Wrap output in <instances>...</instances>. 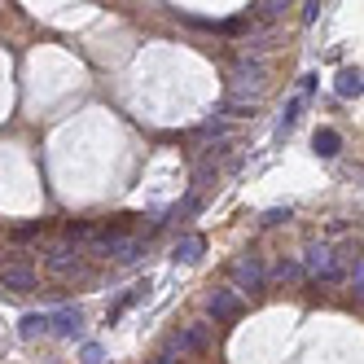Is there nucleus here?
<instances>
[{"label": "nucleus", "instance_id": "nucleus-1", "mask_svg": "<svg viewBox=\"0 0 364 364\" xmlns=\"http://www.w3.org/2000/svg\"><path fill=\"white\" fill-rule=\"evenodd\" d=\"M268 84V66L259 58H237L228 70V97H242V101H255L250 92H264Z\"/></svg>", "mask_w": 364, "mask_h": 364}, {"label": "nucleus", "instance_id": "nucleus-2", "mask_svg": "<svg viewBox=\"0 0 364 364\" xmlns=\"http://www.w3.org/2000/svg\"><path fill=\"white\" fill-rule=\"evenodd\" d=\"M0 285L14 294H31L40 290V272L31 268V255H9L5 264H0Z\"/></svg>", "mask_w": 364, "mask_h": 364}, {"label": "nucleus", "instance_id": "nucleus-3", "mask_svg": "<svg viewBox=\"0 0 364 364\" xmlns=\"http://www.w3.org/2000/svg\"><path fill=\"white\" fill-rule=\"evenodd\" d=\"M303 268L316 277V281H325V285H338V281H343V264H338L333 246H325V242H311V246L303 250Z\"/></svg>", "mask_w": 364, "mask_h": 364}, {"label": "nucleus", "instance_id": "nucleus-4", "mask_svg": "<svg viewBox=\"0 0 364 364\" xmlns=\"http://www.w3.org/2000/svg\"><path fill=\"white\" fill-rule=\"evenodd\" d=\"M268 285V272L259 264V255H242L232 264V290H264Z\"/></svg>", "mask_w": 364, "mask_h": 364}, {"label": "nucleus", "instance_id": "nucleus-5", "mask_svg": "<svg viewBox=\"0 0 364 364\" xmlns=\"http://www.w3.org/2000/svg\"><path fill=\"white\" fill-rule=\"evenodd\" d=\"M145 246H149L145 232H119V237L110 242V259L114 264H136V259L145 255Z\"/></svg>", "mask_w": 364, "mask_h": 364}, {"label": "nucleus", "instance_id": "nucleus-6", "mask_svg": "<svg viewBox=\"0 0 364 364\" xmlns=\"http://www.w3.org/2000/svg\"><path fill=\"white\" fill-rule=\"evenodd\" d=\"M206 338H211V325H189L185 333H171V347L180 351V355H193V351H202L206 347Z\"/></svg>", "mask_w": 364, "mask_h": 364}, {"label": "nucleus", "instance_id": "nucleus-7", "mask_svg": "<svg viewBox=\"0 0 364 364\" xmlns=\"http://www.w3.org/2000/svg\"><path fill=\"white\" fill-rule=\"evenodd\" d=\"M80 325H84L80 307H62V311H53V316H48V329L62 333V338H75V333H80Z\"/></svg>", "mask_w": 364, "mask_h": 364}, {"label": "nucleus", "instance_id": "nucleus-8", "mask_svg": "<svg viewBox=\"0 0 364 364\" xmlns=\"http://www.w3.org/2000/svg\"><path fill=\"white\" fill-rule=\"evenodd\" d=\"M237 311H242V299L232 294V290H215V294H211V316H215V321H232Z\"/></svg>", "mask_w": 364, "mask_h": 364}, {"label": "nucleus", "instance_id": "nucleus-9", "mask_svg": "<svg viewBox=\"0 0 364 364\" xmlns=\"http://www.w3.org/2000/svg\"><path fill=\"white\" fill-rule=\"evenodd\" d=\"M333 88H338V97H347V101L360 97V92H364V75H360V66H347L343 75H338V84H333Z\"/></svg>", "mask_w": 364, "mask_h": 364}, {"label": "nucleus", "instance_id": "nucleus-10", "mask_svg": "<svg viewBox=\"0 0 364 364\" xmlns=\"http://www.w3.org/2000/svg\"><path fill=\"white\" fill-rule=\"evenodd\" d=\"M202 250H206V242L189 232V237H180V242H176V264H198Z\"/></svg>", "mask_w": 364, "mask_h": 364}, {"label": "nucleus", "instance_id": "nucleus-11", "mask_svg": "<svg viewBox=\"0 0 364 364\" xmlns=\"http://www.w3.org/2000/svg\"><path fill=\"white\" fill-rule=\"evenodd\" d=\"M145 294H149V281H141V285H132V290H127V294H123V299L114 303V311H110V325H114V321H119V316H123V311H127V307H132V303H141Z\"/></svg>", "mask_w": 364, "mask_h": 364}, {"label": "nucleus", "instance_id": "nucleus-12", "mask_svg": "<svg viewBox=\"0 0 364 364\" xmlns=\"http://www.w3.org/2000/svg\"><path fill=\"white\" fill-rule=\"evenodd\" d=\"M338 149H343V136H338L333 127H321V132H316V154H321V159H333Z\"/></svg>", "mask_w": 364, "mask_h": 364}, {"label": "nucleus", "instance_id": "nucleus-13", "mask_svg": "<svg viewBox=\"0 0 364 364\" xmlns=\"http://www.w3.org/2000/svg\"><path fill=\"white\" fill-rule=\"evenodd\" d=\"M220 114H228V119H250V114H255V101H242V97H224Z\"/></svg>", "mask_w": 364, "mask_h": 364}, {"label": "nucleus", "instance_id": "nucleus-14", "mask_svg": "<svg viewBox=\"0 0 364 364\" xmlns=\"http://www.w3.org/2000/svg\"><path fill=\"white\" fill-rule=\"evenodd\" d=\"M299 119H303V97H294L290 106H285V114H281V127H277V132L285 136V132H290V127H294Z\"/></svg>", "mask_w": 364, "mask_h": 364}, {"label": "nucleus", "instance_id": "nucleus-15", "mask_svg": "<svg viewBox=\"0 0 364 364\" xmlns=\"http://www.w3.org/2000/svg\"><path fill=\"white\" fill-rule=\"evenodd\" d=\"M48 329V316H36V311H31V316H22V338H36V333H44Z\"/></svg>", "mask_w": 364, "mask_h": 364}, {"label": "nucleus", "instance_id": "nucleus-16", "mask_svg": "<svg viewBox=\"0 0 364 364\" xmlns=\"http://www.w3.org/2000/svg\"><path fill=\"white\" fill-rule=\"evenodd\" d=\"M285 220H290V206H272V211H264V220H259V224H264V228H277V224H285Z\"/></svg>", "mask_w": 364, "mask_h": 364}, {"label": "nucleus", "instance_id": "nucleus-17", "mask_svg": "<svg viewBox=\"0 0 364 364\" xmlns=\"http://www.w3.org/2000/svg\"><path fill=\"white\" fill-rule=\"evenodd\" d=\"M277 277H281V281H299V277H303V268H299V264H290V259H281V264H277Z\"/></svg>", "mask_w": 364, "mask_h": 364}, {"label": "nucleus", "instance_id": "nucleus-18", "mask_svg": "<svg viewBox=\"0 0 364 364\" xmlns=\"http://www.w3.org/2000/svg\"><path fill=\"white\" fill-rule=\"evenodd\" d=\"M255 9H259V18H281V14H285L281 0H268V5H255Z\"/></svg>", "mask_w": 364, "mask_h": 364}, {"label": "nucleus", "instance_id": "nucleus-19", "mask_svg": "<svg viewBox=\"0 0 364 364\" xmlns=\"http://www.w3.org/2000/svg\"><path fill=\"white\" fill-rule=\"evenodd\" d=\"M84 364H106V351H101L97 343H88L84 347Z\"/></svg>", "mask_w": 364, "mask_h": 364}, {"label": "nucleus", "instance_id": "nucleus-20", "mask_svg": "<svg viewBox=\"0 0 364 364\" xmlns=\"http://www.w3.org/2000/svg\"><path fill=\"white\" fill-rule=\"evenodd\" d=\"M321 18V5H316V0H307V5H303V22H316Z\"/></svg>", "mask_w": 364, "mask_h": 364}]
</instances>
